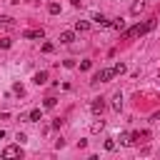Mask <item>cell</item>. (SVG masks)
<instances>
[{
  "instance_id": "cell-1",
  "label": "cell",
  "mask_w": 160,
  "mask_h": 160,
  "mask_svg": "<svg viewBox=\"0 0 160 160\" xmlns=\"http://www.w3.org/2000/svg\"><path fill=\"white\" fill-rule=\"evenodd\" d=\"M152 28H155V20H148V22H142V25L138 22V25H132V28L125 32V38H138V35H145V32H150Z\"/></svg>"
},
{
  "instance_id": "cell-26",
  "label": "cell",
  "mask_w": 160,
  "mask_h": 160,
  "mask_svg": "<svg viewBox=\"0 0 160 160\" xmlns=\"http://www.w3.org/2000/svg\"><path fill=\"white\" fill-rule=\"evenodd\" d=\"M155 120H160V112H158V115H155Z\"/></svg>"
},
{
  "instance_id": "cell-17",
  "label": "cell",
  "mask_w": 160,
  "mask_h": 160,
  "mask_svg": "<svg viewBox=\"0 0 160 160\" xmlns=\"http://www.w3.org/2000/svg\"><path fill=\"white\" fill-rule=\"evenodd\" d=\"M110 25H112L115 30H125V20H122V18H120V20H115V22H110Z\"/></svg>"
},
{
  "instance_id": "cell-22",
  "label": "cell",
  "mask_w": 160,
  "mask_h": 160,
  "mask_svg": "<svg viewBox=\"0 0 160 160\" xmlns=\"http://www.w3.org/2000/svg\"><path fill=\"white\" fill-rule=\"evenodd\" d=\"M90 65H92V60H82L80 62V70H90Z\"/></svg>"
},
{
  "instance_id": "cell-23",
  "label": "cell",
  "mask_w": 160,
  "mask_h": 160,
  "mask_svg": "<svg viewBox=\"0 0 160 160\" xmlns=\"http://www.w3.org/2000/svg\"><path fill=\"white\" fill-rule=\"evenodd\" d=\"M0 48H10V38H2L0 40Z\"/></svg>"
},
{
  "instance_id": "cell-11",
  "label": "cell",
  "mask_w": 160,
  "mask_h": 160,
  "mask_svg": "<svg viewBox=\"0 0 160 160\" xmlns=\"http://www.w3.org/2000/svg\"><path fill=\"white\" fill-rule=\"evenodd\" d=\"M92 20H95V25H100V28H108V25H110V20H108L105 15H95Z\"/></svg>"
},
{
  "instance_id": "cell-4",
  "label": "cell",
  "mask_w": 160,
  "mask_h": 160,
  "mask_svg": "<svg viewBox=\"0 0 160 160\" xmlns=\"http://www.w3.org/2000/svg\"><path fill=\"white\" fill-rule=\"evenodd\" d=\"M20 155H22L20 145H8V148L2 150V158H20Z\"/></svg>"
},
{
  "instance_id": "cell-18",
  "label": "cell",
  "mask_w": 160,
  "mask_h": 160,
  "mask_svg": "<svg viewBox=\"0 0 160 160\" xmlns=\"http://www.w3.org/2000/svg\"><path fill=\"white\" fill-rule=\"evenodd\" d=\"M112 72H115V75H122V72H125V65H122V62L112 65Z\"/></svg>"
},
{
  "instance_id": "cell-7",
  "label": "cell",
  "mask_w": 160,
  "mask_h": 160,
  "mask_svg": "<svg viewBox=\"0 0 160 160\" xmlns=\"http://www.w3.org/2000/svg\"><path fill=\"white\" fill-rule=\"evenodd\" d=\"M32 82H38V85H45V82H48V72H45V70H38V72L32 75Z\"/></svg>"
},
{
  "instance_id": "cell-21",
  "label": "cell",
  "mask_w": 160,
  "mask_h": 160,
  "mask_svg": "<svg viewBox=\"0 0 160 160\" xmlns=\"http://www.w3.org/2000/svg\"><path fill=\"white\" fill-rule=\"evenodd\" d=\"M55 48H52V42H42V52H52Z\"/></svg>"
},
{
  "instance_id": "cell-16",
  "label": "cell",
  "mask_w": 160,
  "mask_h": 160,
  "mask_svg": "<svg viewBox=\"0 0 160 160\" xmlns=\"http://www.w3.org/2000/svg\"><path fill=\"white\" fill-rule=\"evenodd\" d=\"M48 10H50V15H58V12H60V5H58V2H50Z\"/></svg>"
},
{
  "instance_id": "cell-12",
  "label": "cell",
  "mask_w": 160,
  "mask_h": 160,
  "mask_svg": "<svg viewBox=\"0 0 160 160\" xmlns=\"http://www.w3.org/2000/svg\"><path fill=\"white\" fill-rule=\"evenodd\" d=\"M142 8H145V0H138V2H132V8H130V10H132V15H138Z\"/></svg>"
},
{
  "instance_id": "cell-10",
  "label": "cell",
  "mask_w": 160,
  "mask_h": 160,
  "mask_svg": "<svg viewBox=\"0 0 160 160\" xmlns=\"http://www.w3.org/2000/svg\"><path fill=\"white\" fill-rule=\"evenodd\" d=\"M12 25H15V20L10 15H0V28H12Z\"/></svg>"
},
{
  "instance_id": "cell-13",
  "label": "cell",
  "mask_w": 160,
  "mask_h": 160,
  "mask_svg": "<svg viewBox=\"0 0 160 160\" xmlns=\"http://www.w3.org/2000/svg\"><path fill=\"white\" fill-rule=\"evenodd\" d=\"M120 145H132V135L130 132H122L120 135Z\"/></svg>"
},
{
  "instance_id": "cell-15",
  "label": "cell",
  "mask_w": 160,
  "mask_h": 160,
  "mask_svg": "<svg viewBox=\"0 0 160 160\" xmlns=\"http://www.w3.org/2000/svg\"><path fill=\"white\" fill-rule=\"evenodd\" d=\"M102 125H105L102 120H95V122L90 125V130H92V132H100V130H102Z\"/></svg>"
},
{
  "instance_id": "cell-24",
  "label": "cell",
  "mask_w": 160,
  "mask_h": 160,
  "mask_svg": "<svg viewBox=\"0 0 160 160\" xmlns=\"http://www.w3.org/2000/svg\"><path fill=\"white\" fill-rule=\"evenodd\" d=\"M15 140H18V142H20V145H22V142H25V140H28V138H25V135H22V132H18V135H15Z\"/></svg>"
},
{
  "instance_id": "cell-19",
  "label": "cell",
  "mask_w": 160,
  "mask_h": 160,
  "mask_svg": "<svg viewBox=\"0 0 160 160\" xmlns=\"http://www.w3.org/2000/svg\"><path fill=\"white\" fill-rule=\"evenodd\" d=\"M115 148H118V142H115L112 138H110V140H105V150H110V152H112Z\"/></svg>"
},
{
  "instance_id": "cell-8",
  "label": "cell",
  "mask_w": 160,
  "mask_h": 160,
  "mask_svg": "<svg viewBox=\"0 0 160 160\" xmlns=\"http://www.w3.org/2000/svg\"><path fill=\"white\" fill-rule=\"evenodd\" d=\"M75 30H78V32H88V30H90V22H88V20H78V22H75Z\"/></svg>"
},
{
  "instance_id": "cell-6",
  "label": "cell",
  "mask_w": 160,
  "mask_h": 160,
  "mask_svg": "<svg viewBox=\"0 0 160 160\" xmlns=\"http://www.w3.org/2000/svg\"><path fill=\"white\" fill-rule=\"evenodd\" d=\"M72 40H75V32H72V30H65V32H60V42H62V45H70Z\"/></svg>"
},
{
  "instance_id": "cell-3",
  "label": "cell",
  "mask_w": 160,
  "mask_h": 160,
  "mask_svg": "<svg viewBox=\"0 0 160 160\" xmlns=\"http://www.w3.org/2000/svg\"><path fill=\"white\" fill-rule=\"evenodd\" d=\"M115 72H112V68H105V70H100L95 78H92V82H105V80H110Z\"/></svg>"
},
{
  "instance_id": "cell-5",
  "label": "cell",
  "mask_w": 160,
  "mask_h": 160,
  "mask_svg": "<svg viewBox=\"0 0 160 160\" xmlns=\"http://www.w3.org/2000/svg\"><path fill=\"white\" fill-rule=\"evenodd\" d=\"M90 110H92L95 115H100V112L105 110V100H102V98H95V100H92V105H90Z\"/></svg>"
},
{
  "instance_id": "cell-9",
  "label": "cell",
  "mask_w": 160,
  "mask_h": 160,
  "mask_svg": "<svg viewBox=\"0 0 160 160\" xmlns=\"http://www.w3.org/2000/svg\"><path fill=\"white\" fill-rule=\"evenodd\" d=\"M120 108H122V95H120V92H115V95H112V110H118V112H120Z\"/></svg>"
},
{
  "instance_id": "cell-20",
  "label": "cell",
  "mask_w": 160,
  "mask_h": 160,
  "mask_svg": "<svg viewBox=\"0 0 160 160\" xmlns=\"http://www.w3.org/2000/svg\"><path fill=\"white\" fill-rule=\"evenodd\" d=\"M55 102H58V100H55L52 95H48V98H45V108H55Z\"/></svg>"
},
{
  "instance_id": "cell-14",
  "label": "cell",
  "mask_w": 160,
  "mask_h": 160,
  "mask_svg": "<svg viewBox=\"0 0 160 160\" xmlns=\"http://www.w3.org/2000/svg\"><path fill=\"white\" fill-rule=\"evenodd\" d=\"M28 118H30V122H38V120L42 118V112H40V110H30V115H28Z\"/></svg>"
},
{
  "instance_id": "cell-2",
  "label": "cell",
  "mask_w": 160,
  "mask_h": 160,
  "mask_svg": "<svg viewBox=\"0 0 160 160\" xmlns=\"http://www.w3.org/2000/svg\"><path fill=\"white\" fill-rule=\"evenodd\" d=\"M22 38H28V40H42V38H45V30H42V28H38V30H25Z\"/></svg>"
},
{
  "instance_id": "cell-25",
  "label": "cell",
  "mask_w": 160,
  "mask_h": 160,
  "mask_svg": "<svg viewBox=\"0 0 160 160\" xmlns=\"http://www.w3.org/2000/svg\"><path fill=\"white\" fill-rule=\"evenodd\" d=\"M0 140H5V130H0Z\"/></svg>"
}]
</instances>
